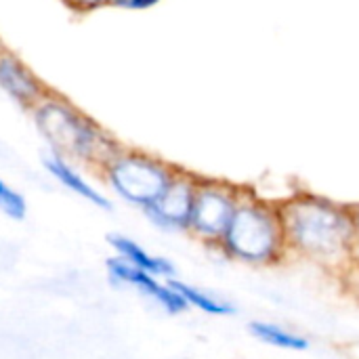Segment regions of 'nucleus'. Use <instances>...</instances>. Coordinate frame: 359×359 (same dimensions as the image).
Segmentation results:
<instances>
[{"instance_id": "obj_1", "label": "nucleus", "mask_w": 359, "mask_h": 359, "mask_svg": "<svg viewBox=\"0 0 359 359\" xmlns=\"http://www.w3.org/2000/svg\"><path fill=\"white\" fill-rule=\"evenodd\" d=\"M278 206L290 259L307 261L332 276H341L353 263L351 204L301 189L278 200Z\"/></svg>"}, {"instance_id": "obj_16", "label": "nucleus", "mask_w": 359, "mask_h": 359, "mask_svg": "<svg viewBox=\"0 0 359 359\" xmlns=\"http://www.w3.org/2000/svg\"><path fill=\"white\" fill-rule=\"evenodd\" d=\"M160 0H109L111 6H118V8H128V11H143V8H149V6H156Z\"/></svg>"}, {"instance_id": "obj_4", "label": "nucleus", "mask_w": 359, "mask_h": 359, "mask_svg": "<svg viewBox=\"0 0 359 359\" xmlns=\"http://www.w3.org/2000/svg\"><path fill=\"white\" fill-rule=\"evenodd\" d=\"M179 166L139 149H120L101 168L107 187L126 204L145 210L168 187Z\"/></svg>"}, {"instance_id": "obj_3", "label": "nucleus", "mask_w": 359, "mask_h": 359, "mask_svg": "<svg viewBox=\"0 0 359 359\" xmlns=\"http://www.w3.org/2000/svg\"><path fill=\"white\" fill-rule=\"evenodd\" d=\"M32 118L38 133L48 143L50 154L69 162H82L101 170L103 164L122 149L93 118L55 93H48L32 109Z\"/></svg>"}, {"instance_id": "obj_5", "label": "nucleus", "mask_w": 359, "mask_h": 359, "mask_svg": "<svg viewBox=\"0 0 359 359\" xmlns=\"http://www.w3.org/2000/svg\"><path fill=\"white\" fill-rule=\"evenodd\" d=\"M242 191L244 185L200 175L187 236L215 250L236 215Z\"/></svg>"}, {"instance_id": "obj_7", "label": "nucleus", "mask_w": 359, "mask_h": 359, "mask_svg": "<svg viewBox=\"0 0 359 359\" xmlns=\"http://www.w3.org/2000/svg\"><path fill=\"white\" fill-rule=\"evenodd\" d=\"M105 273H107V280L111 286L137 290L141 297L151 301L156 307H160L168 316H181L189 309L187 303L183 301V297L170 284V280H162L147 271H141L116 255H111L105 261Z\"/></svg>"}, {"instance_id": "obj_9", "label": "nucleus", "mask_w": 359, "mask_h": 359, "mask_svg": "<svg viewBox=\"0 0 359 359\" xmlns=\"http://www.w3.org/2000/svg\"><path fill=\"white\" fill-rule=\"evenodd\" d=\"M42 166L44 170L59 183L63 185L65 189H69L72 194H76L78 198H82L84 202L93 204L95 208L99 210H111L114 208V202L101 191L97 189L93 183H88L74 166L69 160L61 158V156H55V154H48L42 158Z\"/></svg>"}, {"instance_id": "obj_2", "label": "nucleus", "mask_w": 359, "mask_h": 359, "mask_svg": "<svg viewBox=\"0 0 359 359\" xmlns=\"http://www.w3.org/2000/svg\"><path fill=\"white\" fill-rule=\"evenodd\" d=\"M215 250L227 261L257 269L290 261L278 202L265 200L244 185L236 215Z\"/></svg>"}, {"instance_id": "obj_11", "label": "nucleus", "mask_w": 359, "mask_h": 359, "mask_svg": "<svg viewBox=\"0 0 359 359\" xmlns=\"http://www.w3.org/2000/svg\"><path fill=\"white\" fill-rule=\"evenodd\" d=\"M248 332L263 345L282 349V351H294L303 353L311 349V339L305 337L299 330H292L284 324L271 322V320H252L248 322Z\"/></svg>"}, {"instance_id": "obj_12", "label": "nucleus", "mask_w": 359, "mask_h": 359, "mask_svg": "<svg viewBox=\"0 0 359 359\" xmlns=\"http://www.w3.org/2000/svg\"><path fill=\"white\" fill-rule=\"evenodd\" d=\"M170 284L175 286V290L183 297V301L187 303L189 309H198L206 316H212V318H229V316H236V305L229 303L227 299H221L200 286H194L189 282H183L179 278H172Z\"/></svg>"}, {"instance_id": "obj_13", "label": "nucleus", "mask_w": 359, "mask_h": 359, "mask_svg": "<svg viewBox=\"0 0 359 359\" xmlns=\"http://www.w3.org/2000/svg\"><path fill=\"white\" fill-rule=\"evenodd\" d=\"M0 212L11 221H23L27 217V202L23 194L13 189L2 179H0Z\"/></svg>"}, {"instance_id": "obj_10", "label": "nucleus", "mask_w": 359, "mask_h": 359, "mask_svg": "<svg viewBox=\"0 0 359 359\" xmlns=\"http://www.w3.org/2000/svg\"><path fill=\"white\" fill-rule=\"evenodd\" d=\"M107 244H109V248L114 250L116 257H120L122 261H126L128 265H133V267H137L141 271H147V273H151L156 278H162V280L177 278V267H175V263L170 259L149 252L147 248H143L137 240H133L128 236L109 233Z\"/></svg>"}, {"instance_id": "obj_6", "label": "nucleus", "mask_w": 359, "mask_h": 359, "mask_svg": "<svg viewBox=\"0 0 359 359\" xmlns=\"http://www.w3.org/2000/svg\"><path fill=\"white\" fill-rule=\"evenodd\" d=\"M196 172H189L185 168H177L172 181L164 189V194L145 210V219L164 233H187L189 221H191V208L196 198V185H198Z\"/></svg>"}, {"instance_id": "obj_17", "label": "nucleus", "mask_w": 359, "mask_h": 359, "mask_svg": "<svg viewBox=\"0 0 359 359\" xmlns=\"http://www.w3.org/2000/svg\"><path fill=\"white\" fill-rule=\"evenodd\" d=\"M353 217V261H359V204H351Z\"/></svg>"}, {"instance_id": "obj_15", "label": "nucleus", "mask_w": 359, "mask_h": 359, "mask_svg": "<svg viewBox=\"0 0 359 359\" xmlns=\"http://www.w3.org/2000/svg\"><path fill=\"white\" fill-rule=\"evenodd\" d=\"M74 13H93L109 4V0H63Z\"/></svg>"}, {"instance_id": "obj_14", "label": "nucleus", "mask_w": 359, "mask_h": 359, "mask_svg": "<svg viewBox=\"0 0 359 359\" xmlns=\"http://www.w3.org/2000/svg\"><path fill=\"white\" fill-rule=\"evenodd\" d=\"M339 278L343 280V288L359 301V261H353Z\"/></svg>"}, {"instance_id": "obj_8", "label": "nucleus", "mask_w": 359, "mask_h": 359, "mask_svg": "<svg viewBox=\"0 0 359 359\" xmlns=\"http://www.w3.org/2000/svg\"><path fill=\"white\" fill-rule=\"evenodd\" d=\"M0 88L23 109H34L50 90L13 53L0 48Z\"/></svg>"}]
</instances>
